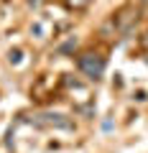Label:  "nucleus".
Wrapping results in <instances>:
<instances>
[{
  "instance_id": "obj_1",
  "label": "nucleus",
  "mask_w": 148,
  "mask_h": 153,
  "mask_svg": "<svg viewBox=\"0 0 148 153\" xmlns=\"http://www.w3.org/2000/svg\"><path fill=\"white\" fill-rule=\"evenodd\" d=\"M135 21H138V5L128 3V5H123L120 10H115L102 26H100V36H102L105 41H115V38L125 36V33L135 26Z\"/></svg>"
},
{
  "instance_id": "obj_2",
  "label": "nucleus",
  "mask_w": 148,
  "mask_h": 153,
  "mask_svg": "<svg viewBox=\"0 0 148 153\" xmlns=\"http://www.w3.org/2000/svg\"><path fill=\"white\" fill-rule=\"evenodd\" d=\"M105 56L100 54V51H84V54H79L77 56V66H79V71L82 74H87L89 79H100L102 76V71H105Z\"/></svg>"
},
{
  "instance_id": "obj_3",
  "label": "nucleus",
  "mask_w": 148,
  "mask_h": 153,
  "mask_svg": "<svg viewBox=\"0 0 148 153\" xmlns=\"http://www.w3.org/2000/svg\"><path fill=\"white\" fill-rule=\"evenodd\" d=\"M64 3H66L69 10H84V8L89 5V0H64Z\"/></svg>"
},
{
  "instance_id": "obj_4",
  "label": "nucleus",
  "mask_w": 148,
  "mask_h": 153,
  "mask_svg": "<svg viewBox=\"0 0 148 153\" xmlns=\"http://www.w3.org/2000/svg\"><path fill=\"white\" fill-rule=\"evenodd\" d=\"M141 46H143V51H148V33H146V36H141Z\"/></svg>"
}]
</instances>
